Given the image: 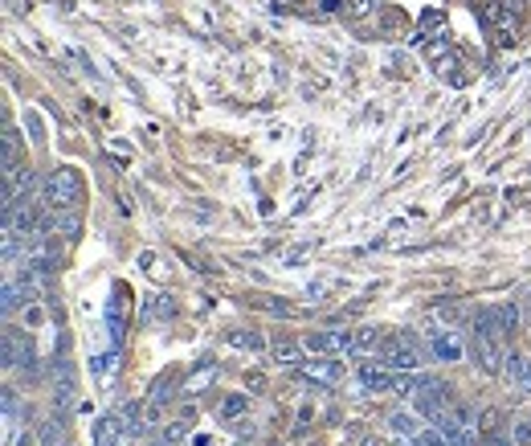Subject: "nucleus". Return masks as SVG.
I'll use <instances>...</instances> for the list:
<instances>
[{"instance_id": "obj_21", "label": "nucleus", "mask_w": 531, "mask_h": 446, "mask_svg": "<svg viewBox=\"0 0 531 446\" xmlns=\"http://www.w3.org/2000/svg\"><path fill=\"white\" fill-rule=\"evenodd\" d=\"M184 434H188V426H184V418H180V422H172V426L164 430V443H172V446H176L180 438H184Z\"/></svg>"}, {"instance_id": "obj_1", "label": "nucleus", "mask_w": 531, "mask_h": 446, "mask_svg": "<svg viewBox=\"0 0 531 446\" xmlns=\"http://www.w3.org/2000/svg\"><path fill=\"white\" fill-rule=\"evenodd\" d=\"M45 201L53 209H74L82 201V177H78V168H53V177L45 180Z\"/></svg>"}, {"instance_id": "obj_6", "label": "nucleus", "mask_w": 531, "mask_h": 446, "mask_svg": "<svg viewBox=\"0 0 531 446\" xmlns=\"http://www.w3.org/2000/svg\"><path fill=\"white\" fill-rule=\"evenodd\" d=\"M303 373H307V377H310V381H315V385H327V389H331V385H335V381L344 377V368L335 364V357L310 360V364H303Z\"/></svg>"}, {"instance_id": "obj_4", "label": "nucleus", "mask_w": 531, "mask_h": 446, "mask_svg": "<svg viewBox=\"0 0 531 446\" xmlns=\"http://www.w3.org/2000/svg\"><path fill=\"white\" fill-rule=\"evenodd\" d=\"M429 353L445 364H454V360H462V340L454 332H429Z\"/></svg>"}, {"instance_id": "obj_8", "label": "nucleus", "mask_w": 531, "mask_h": 446, "mask_svg": "<svg viewBox=\"0 0 531 446\" xmlns=\"http://www.w3.org/2000/svg\"><path fill=\"white\" fill-rule=\"evenodd\" d=\"M507 377L523 398H531V357H507Z\"/></svg>"}, {"instance_id": "obj_22", "label": "nucleus", "mask_w": 531, "mask_h": 446, "mask_svg": "<svg viewBox=\"0 0 531 446\" xmlns=\"http://www.w3.org/2000/svg\"><path fill=\"white\" fill-rule=\"evenodd\" d=\"M25 127H29V135H33V143H41V139H45V135H41V119H37L33 111L25 115Z\"/></svg>"}, {"instance_id": "obj_11", "label": "nucleus", "mask_w": 531, "mask_h": 446, "mask_svg": "<svg viewBox=\"0 0 531 446\" xmlns=\"http://www.w3.org/2000/svg\"><path fill=\"white\" fill-rule=\"evenodd\" d=\"M172 315H176L172 295H151V299L143 303V319H172Z\"/></svg>"}, {"instance_id": "obj_7", "label": "nucleus", "mask_w": 531, "mask_h": 446, "mask_svg": "<svg viewBox=\"0 0 531 446\" xmlns=\"http://www.w3.org/2000/svg\"><path fill=\"white\" fill-rule=\"evenodd\" d=\"M53 402H57V409H66V405L74 402V368H70V360H57V385H53Z\"/></svg>"}, {"instance_id": "obj_2", "label": "nucleus", "mask_w": 531, "mask_h": 446, "mask_svg": "<svg viewBox=\"0 0 531 446\" xmlns=\"http://www.w3.org/2000/svg\"><path fill=\"white\" fill-rule=\"evenodd\" d=\"M380 364H384V368H397V373H417V368H421L417 336L404 332L397 340H384V344H380Z\"/></svg>"}, {"instance_id": "obj_3", "label": "nucleus", "mask_w": 531, "mask_h": 446, "mask_svg": "<svg viewBox=\"0 0 531 446\" xmlns=\"http://www.w3.org/2000/svg\"><path fill=\"white\" fill-rule=\"evenodd\" d=\"M307 353H315V357H348L352 353V332H310Z\"/></svg>"}, {"instance_id": "obj_12", "label": "nucleus", "mask_w": 531, "mask_h": 446, "mask_svg": "<svg viewBox=\"0 0 531 446\" xmlns=\"http://www.w3.org/2000/svg\"><path fill=\"white\" fill-rule=\"evenodd\" d=\"M380 332L376 328H355L352 332V353H380Z\"/></svg>"}, {"instance_id": "obj_16", "label": "nucleus", "mask_w": 531, "mask_h": 446, "mask_svg": "<svg viewBox=\"0 0 531 446\" xmlns=\"http://www.w3.org/2000/svg\"><path fill=\"white\" fill-rule=\"evenodd\" d=\"M245 409H250V398H245V393H233V398L221 402V418H241Z\"/></svg>"}, {"instance_id": "obj_24", "label": "nucleus", "mask_w": 531, "mask_h": 446, "mask_svg": "<svg viewBox=\"0 0 531 446\" xmlns=\"http://www.w3.org/2000/svg\"><path fill=\"white\" fill-rule=\"evenodd\" d=\"M168 385H172V377H160V381L151 385V402H164V393H168Z\"/></svg>"}, {"instance_id": "obj_18", "label": "nucleus", "mask_w": 531, "mask_h": 446, "mask_svg": "<svg viewBox=\"0 0 531 446\" xmlns=\"http://www.w3.org/2000/svg\"><path fill=\"white\" fill-rule=\"evenodd\" d=\"M111 368H115V353H102V357L90 360V373H94L98 381H106V377H111Z\"/></svg>"}, {"instance_id": "obj_15", "label": "nucleus", "mask_w": 531, "mask_h": 446, "mask_svg": "<svg viewBox=\"0 0 531 446\" xmlns=\"http://www.w3.org/2000/svg\"><path fill=\"white\" fill-rule=\"evenodd\" d=\"M274 357L282 360L286 368H299V364H303V353H299L290 340H278V344H274Z\"/></svg>"}, {"instance_id": "obj_20", "label": "nucleus", "mask_w": 531, "mask_h": 446, "mask_svg": "<svg viewBox=\"0 0 531 446\" xmlns=\"http://www.w3.org/2000/svg\"><path fill=\"white\" fill-rule=\"evenodd\" d=\"M499 319H503V332H515V328H519V307H515V303H503V307H499Z\"/></svg>"}, {"instance_id": "obj_23", "label": "nucleus", "mask_w": 531, "mask_h": 446, "mask_svg": "<svg viewBox=\"0 0 531 446\" xmlns=\"http://www.w3.org/2000/svg\"><path fill=\"white\" fill-rule=\"evenodd\" d=\"M515 443L531 446V422H515Z\"/></svg>"}, {"instance_id": "obj_26", "label": "nucleus", "mask_w": 531, "mask_h": 446, "mask_svg": "<svg viewBox=\"0 0 531 446\" xmlns=\"http://www.w3.org/2000/svg\"><path fill=\"white\" fill-rule=\"evenodd\" d=\"M160 446H172V443H160Z\"/></svg>"}, {"instance_id": "obj_13", "label": "nucleus", "mask_w": 531, "mask_h": 446, "mask_svg": "<svg viewBox=\"0 0 531 446\" xmlns=\"http://www.w3.org/2000/svg\"><path fill=\"white\" fill-rule=\"evenodd\" d=\"M389 430H397L400 438H417V434H421V422H417L413 413H404V409H400V413L389 418Z\"/></svg>"}, {"instance_id": "obj_9", "label": "nucleus", "mask_w": 531, "mask_h": 446, "mask_svg": "<svg viewBox=\"0 0 531 446\" xmlns=\"http://www.w3.org/2000/svg\"><path fill=\"white\" fill-rule=\"evenodd\" d=\"M49 229H53V233H62L66 242H74V238H78V229H82V222H78V213H74V209H53Z\"/></svg>"}, {"instance_id": "obj_10", "label": "nucleus", "mask_w": 531, "mask_h": 446, "mask_svg": "<svg viewBox=\"0 0 531 446\" xmlns=\"http://www.w3.org/2000/svg\"><path fill=\"white\" fill-rule=\"evenodd\" d=\"M442 434H445V446H478L474 443V426H458V422H442Z\"/></svg>"}, {"instance_id": "obj_5", "label": "nucleus", "mask_w": 531, "mask_h": 446, "mask_svg": "<svg viewBox=\"0 0 531 446\" xmlns=\"http://www.w3.org/2000/svg\"><path fill=\"white\" fill-rule=\"evenodd\" d=\"M355 377H360V385H364V389H372V393H384V389H393V377H389L380 364H372V360L355 364Z\"/></svg>"}, {"instance_id": "obj_25", "label": "nucleus", "mask_w": 531, "mask_h": 446, "mask_svg": "<svg viewBox=\"0 0 531 446\" xmlns=\"http://www.w3.org/2000/svg\"><path fill=\"white\" fill-rule=\"evenodd\" d=\"M339 4H344V0H319V8H323V12H339Z\"/></svg>"}, {"instance_id": "obj_14", "label": "nucleus", "mask_w": 531, "mask_h": 446, "mask_svg": "<svg viewBox=\"0 0 531 446\" xmlns=\"http://www.w3.org/2000/svg\"><path fill=\"white\" fill-rule=\"evenodd\" d=\"M119 418H102L98 426H94V446H115L119 443Z\"/></svg>"}, {"instance_id": "obj_17", "label": "nucleus", "mask_w": 531, "mask_h": 446, "mask_svg": "<svg viewBox=\"0 0 531 446\" xmlns=\"http://www.w3.org/2000/svg\"><path fill=\"white\" fill-rule=\"evenodd\" d=\"M37 443H41V446H57V443H62V418H49V422H45L41 434H37Z\"/></svg>"}, {"instance_id": "obj_19", "label": "nucleus", "mask_w": 531, "mask_h": 446, "mask_svg": "<svg viewBox=\"0 0 531 446\" xmlns=\"http://www.w3.org/2000/svg\"><path fill=\"white\" fill-rule=\"evenodd\" d=\"M229 344H233V348H262V336H258V332H233Z\"/></svg>"}]
</instances>
